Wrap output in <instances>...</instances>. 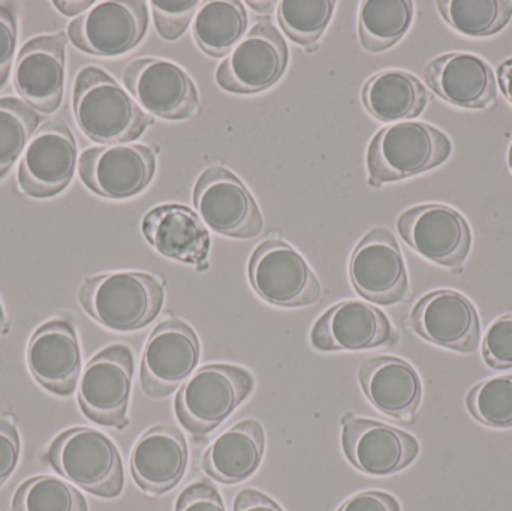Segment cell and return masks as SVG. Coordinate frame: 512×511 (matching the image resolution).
<instances>
[{"mask_svg": "<svg viewBox=\"0 0 512 511\" xmlns=\"http://www.w3.org/2000/svg\"><path fill=\"white\" fill-rule=\"evenodd\" d=\"M75 122L89 140L105 146L138 140L155 119L99 66H84L72 92Z\"/></svg>", "mask_w": 512, "mask_h": 511, "instance_id": "cell-1", "label": "cell"}, {"mask_svg": "<svg viewBox=\"0 0 512 511\" xmlns=\"http://www.w3.org/2000/svg\"><path fill=\"white\" fill-rule=\"evenodd\" d=\"M83 311L113 332L144 329L164 308L165 281L152 273L114 272L89 276L78 291Z\"/></svg>", "mask_w": 512, "mask_h": 511, "instance_id": "cell-2", "label": "cell"}, {"mask_svg": "<svg viewBox=\"0 0 512 511\" xmlns=\"http://www.w3.org/2000/svg\"><path fill=\"white\" fill-rule=\"evenodd\" d=\"M453 153L451 138L426 122H400L382 128L370 141L366 164L369 185L381 188L435 170Z\"/></svg>", "mask_w": 512, "mask_h": 511, "instance_id": "cell-3", "label": "cell"}, {"mask_svg": "<svg viewBox=\"0 0 512 511\" xmlns=\"http://www.w3.org/2000/svg\"><path fill=\"white\" fill-rule=\"evenodd\" d=\"M63 479L95 497L113 500L125 488L122 456L116 444L92 428H71L60 432L44 453Z\"/></svg>", "mask_w": 512, "mask_h": 511, "instance_id": "cell-4", "label": "cell"}, {"mask_svg": "<svg viewBox=\"0 0 512 511\" xmlns=\"http://www.w3.org/2000/svg\"><path fill=\"white\" fill-rule=\"evenodd\" d=\"M255 378L236 365H209L192 375L176 396V416L195 438H206L254 392Z\"/></svg>", "mask_w": 512, "mask_h": 511, "instance_id": "cell-5", "label": "cell"}, {"mask_svg": "<svg viewBox=\"0 0 512 511\" xmlns=\"http://www.w3.org/2000/svg\"><path fill=\"white\" fill-rule=\"evenodd\" d=\"M251 287L277 308H304L322 297L321 282L300 252L280 239H267L249 258Z\"/></svg>", "mask_w": 512, "mask_h": 511, "instance_id": "cell-6", "label": "cell"}, {"mask_svg": "<svg viewBox=\"0 0 512 511\" xmlns=\"http://www.w3.org/2000/svg\"><path fill=\"white\" fill-rule=\"evenodd\" d=\"M201 221L215 233L231 239H255L264 230V216L236 173L212 165L198 177L192 192Z\"/></svg>", "mask_w": 512, "mask_h": 511, "instance_id": "cell-7", "label": "cell"}, {"mask_svg": "<svg viewBox=\"0 0 512 511\" xmlns=\"http://www.w3.org/2000/svg\"><path fill=\"white\" fill-rule=\"evenodd\" d=\"M397 231L418 255L462 275L471 254L472 230L459 210L447 204H420L397 219Z\"/></svg>", "mask_w": 512, "mask_h": 511, "instance_id": "cell-8", "label": "cell"}, {"mask_svg": "<svg viewBox=\"0 0 512 511\" xmlns=\"http://www.w3.org/2000/svg\"><path fill=\"white\" fill-rule=\"evenodd\" d=\"M134 377V354L116 344L92 357L81 375L78 407L96 425L125 429Z\"/></svg>", "mask_w": 512, "mask_h": 511, "instance_id": "cell-9", "label": "cell"}, {"mask_svg": "<svg viewBox=\"0 0 512 511\" xmlns=\"http://www.w3.org/2000/svg\"><path fill=\"white\" fill-rule=\"evenodd\" d=\"M288 63V44L282 33L268 18H259L216 69V83L225 92L254 95L279 83Z\"/></svg>", "mask_w": 512, "mask_h": 511, "instance_id": "cell-10", "label": "cell"}, {"mask_svg": "<svg viewBox=\"0 0 512 511\" xmlns=\"http://www.w3.org/2000/svg\"><path fill=\"white\" fill-rule=\"evenodd\" d=\"M149 29V9L143 0L98 2L68 24L71 44L83 53L119 57L141 44Z\"/></svg>", "mask_w": 512, "mask_h": 511, "instance_id": "cell-11", "label": "cell"}, {"mask_svg": "<svg viewBox=\"0 0 512 511\" xmlns=\"http://www.w3.org/2000/svg\"><path fill=\"white\" fill-rule=\"evenodd\" d=\"M77 168V141L62 119L47 120L33 135L17 170L21 194L36 200L68 188Z\"/></svg>", "mask_w": 512, "mask_h": 511, "instance_id": "cell-12", "label": "cell"}, {"mask_svg": "<svg viewBox=\"0 0 512 511\" xmlns=\"http://www.w3.org/2000/svg\"><path fill=\"white\" fill-rule=\"evenodd\" d=\"M201 345L197 332L179 318L162 321L144 347L140 383L150 399L173 395L200 362Z\"/></svg>", "mask_w": 512, "mask_h": 511, "instance_id": "cell-13", "label": "cell"}, {"mask_svg": "<svg viewBox=\"0 0 512 511\" xmlns=\"http://www.w3.org/2000/svg\"><path fill=\"white\" fill-rule=\"evenodd\" d=\"M349 279L367 302L391 306L408 299V269L388 228H373L358 242L349 261Z\"/></svg>", "mask_w": 512, "mask_h": 511, "instance_id": "cell-14", "label": "cell"}, {"mask_svg": "<svg viewBox=\"0 0 512 511\" xmlns=\"http://www.w3.org/2000/svg\"><path fill=\"white\" fill-rule=\"evenodd\" d=\"M155 173V150L144 144L89 147L78 162L84 186L108 200H128L141 194Z\"/></svg>", "mask_w": 512, "mask_h": 511, "instance_id": "cell-15", "label": "cell"}, {"mask_svg": "<svg viewBox=\"0 0 512 511\" xmlns=\"http://www.w3.org/2000/svg\"><path fill=\"white\" fill-rule=\"evenodd\" d=\"M123 81L143 110L165 120H189L200 114V93L185 69L170 60H132Z\"/></svg>", "mask_w": 512, "mask_h": 511, "instance_id": "cell-16", "label": "cell"}, {"mask_svg": "<svg viewBox=\"0 0 512 511\" xmlns=\"http://www.w3.org/2000/svg\"><path fill=\"white\" fill-rule=\"evenodd\" d=\"M342 447L348 461L369 476H393L414 464L420 443L414 435L375 420L346 413L342 417Z\"/></svg>", "mask_w": 512, "mask_h": 511, "instance_id": "cell-17", "label": "cell"}, {"mask_svg": "<svg viewBox=\"0 0 512 511\" xmlns=\"http://www.w3.org/2000/svg\"><path fill=\"white\" fill-rule=\"evenodd\" d=\"M409 327L424 341L471 354L481 341V321L474 303L454 290H436L418 300Z\"/></svg>", "mask_w": 512, "mask_h": 511, "instance_id": "cell-18", "label": "cell"}, {"mask_svg": "<svg viewBox=\"0 0 512 511\" xmlns=\"http://www.w3.org/2000/svg\"><path fill=\"white\" fill-rule=\"evenodd\" d=\"M26 362L42 389L59 398L74 395L83 366L74 324L60 318L41 324L27 345Z\"/></svg>", "mask_w": 512, "mask_h": 511, "instance_id": "cell-19", "label": "cell"}, {"mask_svg": "<svg viewBox=\"0 0 512 511\" xmlns=\"http://www.w3.org/2000/svg\"><path fill=\"white\" fill-rule=\"evenodd\" d=\"M65 33L30 39L21 48L14 68V86L29 107L41 114L59 110L65 92Z\"/></svg>", "mask_w": 512, "mask_h": 511, "instance_id": "cell-20", "label": "cell"}, {"mask_svg": "<svg viewBox=\"0 0 512 511\" xmlns=\"http://www.w3.org/2000/svg\"><path fill=\"white\" fill-rule=\"evenodd\" d=\"M396 338L387 315L360 300L337 303L318 318L310 332L313 348L322 353L372 350L393 344Z\"/></svg>", "mask_w": 512, "mask_h": 511, "instance_id": "cell-21", "label": "cell"}, {"mask_svg": "<svg viewBox=\"0 0 512 511\" xmlns=\"http://www.w3.org/2000/svg\"><path fill=\"white\" fill-rule=\"evenodd\" d=\"M427 86L448 104L468 110H487L498 101L492 66L472 53H447L424 68Z\"/></svg>", "mask_w": 512, "mask_h": 511, "instance_id": "cell-22", "label": "cell"}, {"mask_svg": "<svg viewBox=\"0 0 512 511\" xmlns=\"http://www.w3.org/2000/svg\"><path fill=\"white\" fill-rule=\"evenodd\" d=\"M144 239L164 257L209 269V230L197 212L183 204H162L146 213L141 222Z\"/></svg>", "mask_w": 512, "mask_h": 511, "instance_id": "cell-23", "label": "cell"}, {"mask_svg": "<svg viewBox=\"0 0 512 511\" xmlns=\"http://www.w3.org/2000/svg\"><path fill=\"white\" fill-rule=\"evenodd\" d=\"M188 462V443L183 432L176 426H153L141 435L132 450V479L141 491L158 497L182 482Z\"/></svg>", "mask_w": 512, "mask_h": 511, "instance_id": "cell-24", "label": "cell"}, {"mask_svg": "<svg viewBox=\"0 0 512 511\" xmlns=\"http://www.w3.org/2000/svg\"><path fill=\"white\" fill-rule=\"evenodd\" d=\"M358 381L370 404L391 419L412 423L423 398V384L414 366L399 357L367 359Z\"/></svg>", "mask_w": 512, "mask_h": 511, "instance_id": "cell-25", "label": "cell"}, {"mask_svg": "<svg viewBox=\"0 0 512 511\" xmlns=\"http://www.w3.org/2000/svg\"><path fill=\"white\" fill-rule=\"evenodd\" d=\"M265 431L255 419H246L216 438L204 453V473L224 485L245 482L261 467Z\"/></svg>", "mask_w": 512, "mask_h": 511, "instance_id": "cell-26", "label": "cell"}, {"mask_svg": "<svg viewBox=\"0 0 512 511\" xmlns=\"http://www.w3.org/2000/svg\"><path fill=\"white\" fill-rule=\"evenodd\" d=\"M430 95L423 81L402 69H387L370 77L361 90V101L370 116L391 123L421 116Z\"/></svg>", "mask_w": 512, "mask_h": 511, "instance_id": "cell-27", "label": "cell"}, {"mask_svg": "<svg viewBox=\"0 0 512 511\" xmlns=\"http://www.w3.org/2000/svg\"><path fill=\"white\" fill-rule=\"evenodd\" d=\"M194 38L207 56H228L246 36L248 12L239 0L204 3L194 20Z\"/></svg>", "mask_w": 512, "mask_h": 511, "instance_id": "cell-28", "label": "cell"}, {"mask_svg": "<svg viewBox=\"0 0 512 511\" xmlns=\"http://www.w3.org/2000/svg\"><path fill=\"white\" fill-rule=\"evenodd\" d=\"M411 0H366L358 14V39L367 53H382L402 41L414 21Z\"/></svg>", "mask_w": 512, "mask_h": 511, "instance_id": "cell-29", "label": "cell"}, {"mask_svg": "<svg viewBox=\"0 0 512 511\" xmlns=\"http://www.w3.org/2000/svg\"><path fill=\"white\" fill-rule=\"evenodd\" d=\"M436 6L448 26L471 38L496 35L512 18V0H441Z\"/></svg>", "mask_w": 512, "mask_h": 511, "instance_id": "cell-30", "label": "cell"}, {"mask_svg": "<svg viewBox=\"0 0 512 511\" xmlns=\"http://www.w3.org/2000/svg\"><path fill=\"white\" fill-rule=\"evenodd\" d=\"M38 111L14 96L0 98V180L8 176L38 131Z\"/></svg>", "mask_w": 512, "mask_h": 511, "instance_id": "cell-31", "label": "cell"}, {"mask_svg": "<svg viewBox=\"0 0 512 511\" xmlns=\"http://www.w3.org/2000/svg\"><path fill=\"white\" fill-rule=\"evenodd\" d=\"M333 0H283L277 5V20L295 44L309 48L318 44L334 14Z\"/></svg>", "mask_w": 512, "mask_h": 511, "instance_id": "cell-32", "label": "cell"}, {"mask_svg": "<svg viewBox=\"0 0 512 511\" xmlns=\"http://www.w3.org/2000/svg\"><path fill=\"white\" fill-rule=\"evenodd\" d=\"M11 511H89L78 489L57 477L36 476L18 486Z\"/></svg>", "mask_w": 512, "mask_h": 511, "instance_id": "cell-33", "label": "cell"}, {"mask_svg": "<svg viewBox=\"0 0 512 511\" xmlns=\"http://www.w3.org/2000/svg\"><path fill=\"white\" fill-rule=\"evenodd\" d=\"M466 405L471 416L484 426L512 428V375L490 378L472 387Z\"/></svg>", "mask_w": 512, "mask_h": 511, "instance_id": "cell-34", "label": "cell"}, {"mask_svg": "<svg viewBox=\"0 0 512 511\" xmlns=\"http://www.w3.org/2000/svg\"><path fill=\"white\" fill-rule=\"evenodd\" d=\"M156 30L165 41H176L188 30L197 12L198 0H153L150 2Z\"/></svg>", "mask_w": 512, "mask_h": 511, "instance_id": "cell-35", "label": "cell"}, {"mask_svg": "<svg viewBox=\"0 0 512 511\" xmlns=\"http://www.w3.org/2000/svg\"><path fill=\"white\" fill-rule=\"evenodd\" d=\"M483 359L496 371L512 369V314L493 321L483 339Z\"/></svg>", "mask_w": 512, "mask_h": 511, "instance_id": "cell-36", "label": "cell"}, {"mask_svg": "<svg viewBox=\"0 0 512 511\" xmlns=\"http://www.w3.org/2000/svg\"><path fill=\"white\" fill-rule=\"evenodd\" d=\"M18 38V15L14 3H0V89L8 83Z\"/></svg>", "mask_w": 512, "mask_h": 511, "instance_id": "cell-37", "label": "cell"}, {"mask_svg": "<svg viewBox=\"0 0 512 511\" xmlns=\"http://www.w3.org/2000/svg\"><path fill=\"white\" fill-rule=\"evenodd\" d=\"M21 441L17 423L0 417V488L8 482L20 462Z\"/></svg>", "mask_w": 512, "mask_h": 511, "instance_id": "cell-38", "label": "cell"}, {"mask_svg": "<svg viewBox=\"0 0 512 511\" xmlns=\"http://www.w3.org/2000/svg\"><path fill=\"white\" fill-rule=\"evenodd\" d=\"M176 511H227L218 489L209 482L192 483L177 498Z\"/></svg>", "mask_w": 512, "mask_h": 511, "instance_id": "cell-39", "label": "cell"}, {"mask_svg": "<svg viewBox=\"0 0 512 511\" xmlns=\"http://www.w3.org/2000/svg\"><path fill=\"white\" fill-rule=\"evenodd\" d=\"M337 511H400V504L387 492L367 491L349 498Z\"/></svg>", "mask_w": 512, "mask_h": 511, "instance_id": "cell-40", "label": "cell"}, {"mask_svg": "<svg viewBox=\"0 0 512 511\" xmlns=\"http://www.w3.org/2000/svg\"><path fill=\"white\" fill-rule=\"evenodd\" d=\"M234 511H283V509L268 495L255 489H245L237 495Z\"/></svg>", "mask_w": 512, "mask_h": 511, "instance_id": "cell-41", "label": "cell"}, {"mask_svg": "<svg viewBox=\"0 0 512 511\" xmlns=\"http://www.w3.org/2000/svg\"><path fill=\"white\" fill-rule=\"evenodd\" d=\"M498 83L505 98L512 104V59L504 60L498 66Z\"/></svg>", "mask_w": 512, "mask_h": 511, "instance_id": "cell-42", "label": "cell"}, {"mask_svg": "<svg viewBox=\"0 0 512 511\" xmlns=\"http://www.w3.org/2000/svg\"><path fill=\"white\" fill-rule=\"evenodd\" d=\"M60 12L72 17V15H83L84 11H89L90 6L95 5V2H53Z\"/></svg>", "mask_w": 512, "mask_h": 511, "instance_id": "cell-43", "label": "cell"}, {"mask_svg": "<svg viewBox=\"0 0 512 511\" xmlns=\"http://www.w3.org/2000/svg\"><path fill=\"white\" fill-rule=\"evenodd\" d=\"M9 332V323L6 320L5 311H3L2 302H0V335H6Z\"/></svg>", "mask_w": 512, "mask_h": 511, "instance_id": "cell-44", "label": "cell"}, {"mask_svg": "<svg viewBox=\"0 0 512 511\" xmlns=\"http://www.w3.org/2000/svg\"><path fill=\"white\" fill-rule=\"evenodd\" d=\"M508 165H510V171L512 173V143L510 147V153H508Z\"/></svg>", "mask_w": 512, "mask_h": 511, "instance_id": "cell-45", "label": "cell"}]
</instances>
